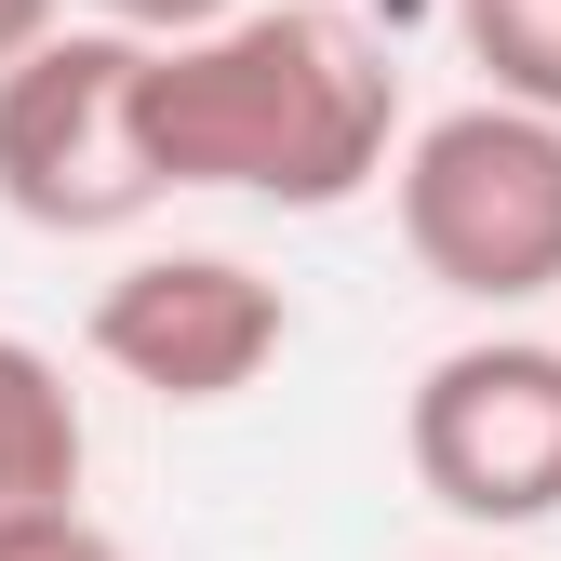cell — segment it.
<instances>
[{
  "instance_id": "6da1fadb",
  "label": "cell",
  "mask_w": 561,
  "mask_h": 561,
  "mask_svg": "<svg viewBox=\"0 0 561 561\" xmlns=\"http://www.w3.org/2000/svg\"><path fill=\"white\" fill-rule=\"evenodd\" d=\"M148 148L161 187H241L280 215H334L375 174H401V67L334 0H254L241 27L148 67Z\"/></svg>"
},
{
  "instance_id": "7a4b0ae2",
  "label": "cell",
  "mask_w": 561,
  "mask_h": 561,
  "mask_svg": "<svg viewBox=\"0 0 561 561\" xmlns=\"http://www.w3.org/2000/svg\"><path fill=\"white\" fill-rule=\"evenodd\" d=\"M401 254L468 308H535L561 295V121L535 107H442L401 148Z\"/></svg>"
},
{
  "instance_id": "3957f363",
  "label": "cell",
  "mask_w": 561,
  "mask_h": 561,
  "mask_svg": "<svg viewBox=\"0 0 561 561\" xmlns=\"http://www.w3.org/2000/svg\"><path fill=\"white\" fill-rule=\"evenodd\" d=\"M148 41L121 27H67L27 67H0V201L54 241H107L161 201V148H148Z\"/></svg>"
},
{
  "instance_id": "277c9868",
  "label": "cell",
  "mask_w": 561,
  "mask_h": 561,
  "mask_svg": "<svg viewBox=\"0 0 561 561\" xmlns=\"http://www.w3.org/2000/svg\"><path fill=\"white\" fill-rule=\"evenodd\" d=\"M401 455L455 522H548L561 508V347L548 334H468L401 401Z\"/></svg>"
},
{
  "instance_id": "5b68a950",
  "label": "cell",
  "mask_w": 561,
  "mask_h": 561,
  "mask_svg": "<svg viewBox=\"0 0 561 561\" xmlns=\"http://www.w3.org/2000/svg\"><path fill=\"white\" fill-rule=\"evenodd\" d=\"M280 347H295V308L241 254H134L94 295V362L148 401H187V414L241 401Z\"/></svg>"
},
{
  "instance_id": "8992f818",
  "label": "cell",
  "mask_w": 561,
  "mask_h": 561,
  "mask_svg": "<svg viewBox=\"0 0 561 561\" xmlns=\"http://www.w3.org/2000/svg\"><path fill=\"white\" fill-rule=\"evenodd\" d=\"M81 468H94V428H81L67 362L27 347V334H0V535L67 522L81 508Z\"/></svg>"
},
{
  "instance_id": "52a82bcc",
  "label": "cell",
  "mask_w": 561,
  "mask_h": 561,
  "mask_svg": "<svg viewBox=\"0 0 561 561\" xmlns=\"http://www.w3.org/2000/svg\"><path fill=\"white\" fill-rule=\"evenodd\" d=\"M455 41L495 81V107L561 121V0H455Z\"/></svg>"
},
{
  "instance_id": "ba28073f",
  "label": "cell",
  "mask_w": 561,
  "mask_h": 561,
  "mask_svg": "<svg viewBox=\"0 0 561 561\" xmlns=\"http://www.w3.org/2000/svg\"><path fill=\"white\" fill-rule=\"evenodd\" d=\"M94 14H107L121 41H148V54H187V41H215V27H241L254 0H94Z\"/></svg>"
},
{
  "instance_id": "9c48e42d",
  "label": "cell",
  "mask_w": 561,
  "mask_h": 561,
  "mask_svg": "<svg viewBox=\"0 0 561 561\" xmlns=\"http://www.w3.org/2000/svg\"><path fill=\"white\" fill-rule=\"evenodd\" d=\"M0 561H121V535L67 508V522H27V535H0Z\"/></svg>"
},
{
  "instance_id": "30bf717a",
  "label": "cell",
  "mask_w": 561,
  "mask_h": 561,
  "mask_svg": "<svg viewBox=\"0 0 561 561\" xmlns=\"http://www.w3.org/2000/svg\"><path fill=\"white\" fill-rule=\"evenodd\" d=\"M41 41H67V0H0V67H27Z\"/></svg>"
}]
</instances>
